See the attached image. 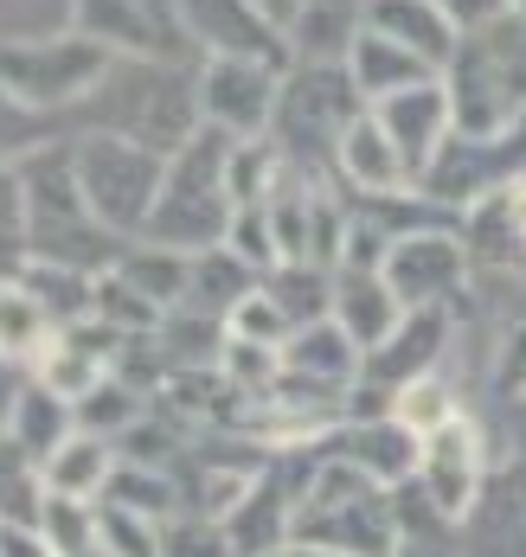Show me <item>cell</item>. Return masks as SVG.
<instances>
[{
  "label": "cell",
  "instance_id": "cell-1",
  "mask_svg": "<svg viewBox=\"0 0 526 557\" xmlns=\"http://www.w3.org/2000/svg\"><path fill=\"white\" fill-rule=\"evenodd\" d=\"M450 110L456 135H507L526 122V20H501L488 33H468L450 71Z\"/></svg>",
  "mask_w": 526,
  "mask_h": 557
},
{
  "label": "cell",
  "instance_id": "cell-2",
  "mask_svg": "<svg viewBox=\"0 0 526 557\" xmlns=\"http://www.w3.org/2000/svg\"><path fill=\"white\" fill-rule=\"evenodd\" d=\"M71 168H77L90 219L103 231H148L161 180H168V161L155 148L122 141V135H77L71 141Z\"/></svg>",
  "mask_w": 526,
  "mask_h": 557
},
{
  "label": "cell",
  "instance_id": "cell-3",
  "mask_svg": "<svg viewBox=\"0 0 526 557\" xmlns=\"http://www.w3.org/2000/svg\"><path fill=\"white\" fill-rule=\"evenodd\" d=\"M295 532L302 539H321V552H341V557H392V545H399L386 487L372 474L347 468V461L328 468L308 487V506L295 512Z\"/></svg>",
  "mask_w": 526,
  "mask_h": 557
},
{
  "label": "cell",
  "instance_id": "cell-4",
  "mask_svg": "<svg viewBox=\"0 0 526 557\" xmlns=\"http://www.w3.org/2000/svg\"><path fill=\"white\" fill-rule=\"evenodd\" d=\"M103 71H110V52L90 39H7L0 46V90H13L26 110L90 97Z\"/></svg>",
  "mask_w": 526,
  "mask_h": 557
},
{
  "label": "cell",
  "instance_id": "cell-5",
  "mask_svg": "<svg viewBox=\"0 0 526 557\" xmlns=\"http://www.w3.org/2000/svg\"><path fill=\"white\" fill-rule=\"evenodd\" d=\"M359 90H353L347 64H302L290 84L277 90V128H283V141L295 148H334L341 154V141H347V128L359 122Z\"/></svg>",
  "mask_w": 526,
  "mask_h": 557
},
{
  "label": "cell",
  "instance_id": "cell-6",
  "mask_svg": "<svg viewBox=\"0 0 526 557\" xmlns=\"http://www.w3.org/2000/svg\"><path fill=\"white\" fill-rule=\"evenodd\" d=\"M379 276L399 295L405 314L411 308H443L468 282V244L456 231H405V237H392V257Z\"/></svg>",
  "mask_w": 526,
  "mask_h": 557
},
{
  "label": "cell",
  "instance_id": "cell-7",
  "mask_svg": "<svg viewBox=\"0 0 526 557\" xmlns=\"http://www.w3.org/2000/svg\"><path fill=\"white\" fill-rule=\"evenodd\" d=\"M277 71L257 58H212L199 77V115L219 135H257L277 122Z\"/></svg>",
  "mask_w": 526,
  "mask_h": 557
},
{
  "label": "cell",
  "instance_id": "cell-8",
  "mask_svg": "<svg viewBox=\"0 0 526 557\" xmlns=\"http://www.w3.org/2000/svg\"><path fill=\"white\" fill-rule=\"evenodd\" d=\"M481 468H488V455H481V430H475L468 417L443 423L437 436H424L417 474H424L430 512H437V519H468L475 500H481Z\"/></svg>",
  "mask_w": 526,
  "mask_h": 557
},
{
  "label": "cell",
  "instance_id": "cell-9",
  "mask_svg": "<svg viewBox=\"0 0 526 557\" xmlns=\"http://www.w3.org/2000/svg\"><path fill=\"white\" fill-rule=\"evenodd\" d=\"M77 26L90 46H117V52L168 58L186 39L180 26V0H77Z\"/></svg>",
  "mask_w": 526,
  "mask_h": 557
},
{
  "label": "cell",
  "instance_id": "cell-10",
  "mask_svg": "<svg viewBox=\"0 0 526 557\" xmlns=\"http://www.w3.org/2000/svg\"><path fill=\"white\" fill-rule=\"evenodd\" d=\"M372 122L392 135V148L405 154L411 180L424 186V173L430 161L443 154V141L456 135V110H450V84L443 77H430V84H417V90H399V97H386V103H372Z\"/></svg>",
  "mask_w": 526,
  "mask_h": 557
},
{
  "label": "cell",
  "instance_id": "cell-11",
  "mask_svg": "<svg viewBox=\"0 0 526 557\" xmlns=\"http://www.w3.org/2000/svg\"><path fill=\"white\" fill-rule=\"evenodd\" d=\"M180 26L219 58H277V20L257 0H180Z\"/></svg>",
  "mask_w": 526,
  "mask_h": 557
},
{
  "label": "cell",
  "instance_id": "cell-12",
  "mask_svg": "<svg viewBox=\"0 0 526 557\" xmlns=\"http://www.w3.org/2000/svg\"><path fill=\"white\" fill-rule=\"evenodd\" d=\"M443 346H450V314H443V308H411L405 321L392 327V339L366 352V372H372V385L399 391V385H411V379L443 372Z\"/></svg>",
  "mask_w": 526,
  "mask_h": 557
},
{
  "label": "cell",
  "instance_id": "cell-13",
  "mask_svg": "<svg viewBox=\"0 0 526 557\" xmlns=\"http://www.w3.org/2000/svg\"><path fill=\"white\" fill-rule=\"evenodd\" d=\"M359 26L379 33V39H392V46H405V52H417L430 71H450V58L463 46V33L443 20L437 0H366Z\"/></svg>",
  "mask_w": 526,
  "mask_h": 557
},
{
  "label": "cell",
  "instance_id": "cell-14",
  "mask_svg": "<svg viewBox=\"0 0 526 557\" xmlns=\"http://www.w3.org/2000/svg\"><path fill=\"white\" fill-rule=\"evenodd\" d=\"M399 321H405V308H399V295L386 288L379 270H341V282H334V327H341L359 352L386 346Z\"/></svg>",
  "mask_w": 526,
  "mask_h": 557
},
{
  "label": "cell",
  "instance_id": "cell-15",
  "mask_svg": "<svg viewBox=\"0 0 526 557\" xmlns=\"http://www.w3.org/2000/svg\"><path fill=\"white\" fill-rule=\"evenodd\" d=\"M347 77L353 90L366 97V103H386V97H399V90H417V84H430V77H443V71H430L417 52H405V46H392V39H379V33H353L347 46Z\"/></svg>",
  "mask_w": 526,
  "mask_h": 557
},
{
  "label": "cell",
  "instance_id": "cell-16",
  "mask_svg": "<svg viewBox=\"0 0 526 557\" xmlns=\"http://www.w3.org/2000/svg\"><path fill=\"white\" fill-rule=\"evenodd\" d=\"M334 161H341V173H347V186L372 193V199H386V193H417L405 154H399V148H392V135L372 122V110L347 128V141H341V154H334Z\"/></svg>",
  "mask_w": 526,
  "mask_h": 557
},
{
  "label": "cell",
  "instance_id": "cell-17",
  "mask_svg": "<svg viewBox=\"0 0 526 557\" xmlns=\"http://www.w3.org/2000/svg\"><path fill=\"white\" fill-rule=\"evenodd\" d=\"M353 359H366V352H359L334 321H308V327L283 346V366H290L295 379H321V385H347Z\"/></svg>",
  "mask_w": 526,
  "mask_h": 557
},
{
  "label": "cell",
  "instance_id": "cell-18",
  "mask_svg": "<svg viewBox=\"0 0 526 557\" xmlns=\"http://www.w3.org/2000/svg\"><path fill=\"white\" fill-rule=\"evenodd\" d=\"M110 481H117V461H110L103 436H71L59 455H46V487H52L59 500H90V494L110 487Z\"/></svg>",
  "mask_w": 526,
  "mask_h": 557
},
{
  "label": "cell",
  "instance_id": "cell-19",
  "mask_svg": "<svg viewBox=\"0 0 526 557\" xmlns=\"http://www.w3.org/2000/svg\"><path fill=\"white\" fill-rule=\"evenodd\" d=\"M52 339V314L26 282H0V359H33Z\"/></svg>",
  "mask_w": 526,
  "mask_h": 557
},
{
  "label": "cell",
  "instance_id": "cell-20",
  "mask_svg": "<svg viewBox=\"0 0 526 557\" xmlns=\"http://www.w3.org/2000/svg\"><path fill=\"white\" fill-rule=\"evenodd\" d=\"M71 417H77V410L39 385V391H20V404H13L7 423H13V436H20L26 455H59V448L71 443Z\"/></svg>",
  "mask_w": 526,
  "mask_h": 557
},
{
  "label": "cell",
  "instance_id": "cell-21",
  "mask_svg": "<svg viewBox=\"0 0 526 557\" xmlns=\"http://www.w3.org/2000/svg\"><path fill=\"white\" fill-rule=\"evenodd\" d=\"M456 417H463V404H456V391L443 385V372L411 379V385L392 391V423H405L417 443H424V436H437V430H443V423H456Z\"/></svg>",
  "mask_w": 526,
  "mask_h": 557
},
{
  "label": "cell",
  "instance_id": "cell-22",
  "mask_svg": "<svg viewBox=\"0 0 526 557\" xmlns=\"http://www.w3.org/2000/svg\"><path fill=\"white\" fill-rule=\"evenodd\" d=\"M468 224H494V237H501V257H526V173L521 180H507L494 199H481Z\"/></svg>",
  "mask_w": 526,
  "mask_h": 557
},
{
  "label": "cell",
  "instance_id": "cell-23",
  "mask_svg": "<svg viewBox=\"0 0 526 557\" xmlns=\"http://www.w3.org/2000/svg\"><path fill=\"white\" fill-rule=\"evenodd\" d=\"M97 552H110V557H161V545H155V532H148L129 506H110V512L97 519Z\"/></svg>",
  "mask_w": 526,
  "mask_h": 557
},
{
  "label": "cell",
  "instance_id": "cell-24",
  "mask_svg": "<svg viewBox=\"0 0 526 557\" xmlns=\"http://www.w3.org/2000/svg\"><path fill=\"white\" fill-rule=\"evenodd\" d=\"M26 250V186L20 173H0V270H20Z\"/></svg>",
  "mask_w": 526,
  "mask_h": 557
},
{
  "label": "cell",
  "instance_id": "cell-25",
  "mask_svg": "<svg viewBox=\"0 0 526 557\" xmlns=\"http://www.w3.org/2000/svg\"><path fill=\"white\" fill-rule=\"evenodd\" d=\"M488 385L501 391L507 404H526V314L507 321V334L494 346V366H488Z\"/></svg>",
  "mask_w": 526,
  "mask_h": 557
},
{
  "label": "cell",
  "instance_id": "cell-26",
  "mask_svg": "<svg viewBox=\"0 0 526 557\" xmlns=\"http://www.w3.org/2000/svg\"><path fill=\"white\" fill-rule=\"evenodd\" d=\"M443 7V20L456 26V33H488V26H501V20H521L514 13V0H437Z\"/></svg>",
  "mask_w": 526,
  "mask_h": 557
},
{
  "label": "cell",
  "instance_id": "cell-27",
  "mask_svg": "<svg viewBox=\"0 0 526 557\" xmlns=\"http://www.w3.org/2000/svg\"><path fill=\"white\" fill-rule=\"evenodd\" d=\"M13 148H33L39 154V115L26 110L13 90H0V154H13Z\"/></svg>",
  "mask_w": 526,
  "mask_h": 557
},
{
  "label": "cell",
  "instance_id": "cell-28",
  "mask_svg": "<svg viewBox=\"0 0 526 557\" xmlns=\"http://www.w3.org/2000/svg\"><path fill=\"white\" fill-rule=\"evenodd\" d=\"M0 545H7V557H39V552H46V545H39L33 532H13V525L0 532Z\"/></svg>",
  "mask_w": 526,
  "mask_h": 557
},
{
  "label": "cell",
  "instance_id": "cell-29",
  "mask_svg": "<svg viewBox=\"0 0 526 557\" xmlns=\"http://www.w3.org/2000/svg\"><path fill=\"white\" fill-rule=\"evenodd\" d=\"M270 557H341V552H321V545H283V552H270Z\"/></svg>",
  "mask_w": 526,
  "mask_h": 557
}]
</instances>
